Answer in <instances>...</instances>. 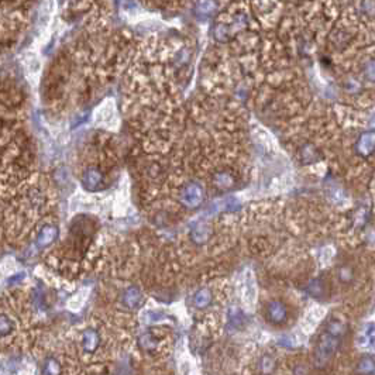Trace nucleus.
<instances>
[{"mask_svg": "<svg viewBox=\"0 0 375 375\" xmlns=\"http://www.w3.org/2000/svg\"><path fill=\"white\" fill-rule=\"evenodd\" d=\"M340 343H341L340 337H336V336H333L327 332L322 333L317 343H316L315 351H313V364H315L316 368H326L333 356L339 350Z\"/></svg>", "mask_w": 375, "mask_h": 375, "instance_id": "f257e3e1", "label": "nucleus"}, {"mask_svg": "<svg viewBox=\"0 0 375 375\" xmlns=\"http://www.w3.org/2000/svg\"><path fill=\"white\" fill-rule=\"evenodd\" d=\"M181 202L189 209L199 207L203 202V189L198 183H189L181 194Z\"/></svg>", "mask_w": 375, "mask_h": 375, "instance_id": "f03ea898", "label": "nucleus"}, {"mask_svg": "<svg viewBox=\"0 0 375 375\" xmlns=\"http://www.w3.org/2000/svg\"><path fill=\"white\" fill-rule=\"evenodd\" d=\"M286 306L284 302H281L278 299H274L266 303L265 306V317L266 320L273 325H282L286 320Z\"/></svg>", "mask_w": 375, "mask_h": 375, "instance_id": "7ed1b4c3", "label": "nucleus"}, {"mask_svg": "<svg viewBox=\"0 0 375 375\" xmlns=\"http://www.w3.org/2000/svg\"><path fill=\"white\" fill-rule=\"evenodd\" d=\"M123 305L128 309H139L143 303V293L137 286H128L121 295Z\"/></svg>", "mask_w": 375, "mask_h": 375, "instance_id": "20e7f679", "label": "nucleus"}, {"mask_svg": "<svg viewBox=\"0 0 375 375\" xmlns=\"http://www.w3.org/2000/svg\"><path fill=\"white\" fill-rule=\"evenodd\" d=\"M81 344H82V350L85 353H95L100 345V336L95 329H86L85 332L82 333V339H81Z\"/></svg>", "mask_w": 375, "mask_h": 375, "instance_id": "39448f33", "label": "nucleus"}, {"mask_svg": "<svg viewBox=\"0 0 375 375\" xmlns=\"http://www.w3.org/2000/svg\"><path fill=\"white\" fill-rule=\"evenodd\" d=\"M349 330V325H347V320L343 319V317H332L329 319L326 323V327H325V332L330 333L336 337H340L343 339L344 334Z\"/></svg>", "mask_w": 375, "mask_h": 375, "instance_id": "423d86ee", "label": "nucleus"}, {"mask_svg": "<svg viewBox=\"0 0 375 375\" xmlns=\"http://www.w3.org/2000/svg\"><path fill=\"white\" fill-rule=\"evenodd\" d=\"M58 236V229L55 227V226H45L41 229V231L38 233V236H37V247L38 248H45L48 247L49 244H52L55 242V238Z\"/></svg>", "mask_w": 375, "mask_h": 375, "instance_id": "0eeeda50", "label": "nucleus"}, {"mask_svg": "<svg viewBox=\"0 0 375 375\" xmlns=\"http://www.w3.org/2000/svg\"><path fill=\"white\" fill-rule=\"evenodd\" d=\"M158 339L152 333H143L139 337V347L144 353H152L158 349Z\"/></svg>", "mask_w": 375, "mask_h": 375, "instance_id": "6e6552de", "label": "nucleus"}, {"mask_svg": "<svg viewBox=\"0 0 375 375\" xmlns=\"http://www.w3.org/2000/svg\"><path fill=\"white\" fill-rule=\"evenodd\" d=\"M209 237H210V230H209V227L203 223L198 224V226L194 227L192 231H191V238H192L196 244H203V243H206L209 240Z\"/></svg>", "mask_w": 375, "mask_h": 375, "instance_id": "1a4fd4ad", "label": "nucleus"}, {"mask_svg": "<svg viewBox=\"0 0 375 375\" xmlns=\"http://www.w3.org/2000/svg\"><path fill=\"white\" fill-rule=\"evenodd\" d=\"M102 183V175L96 170H88L84 175V185L89 191H95Z\"/></svg>", "mask_w": 375, "mask_h": 375, "instance_id": "9d476101", "label": "nucleus"}, {"mask_svg": "<svg viewBox=\"0 0 375 375\" xmlns=\"http://www.w3.org/2000/svg\"><path fill=\"white\" fill-rule=\"evenodd\" d=\"M212 292L209 289H200L195 293L194 306L198 309H205L212 303Z\"/></svg>", "mask_w": 375, "mask_h": 375, "instance_id": "9b49d317", "label": "nucleus"}, {"mask_svg": "<svg viewBox=\"0 0 375 375\" xmlns=\"http://www.w3.org/2000/svg\"><path fill=\"white\" fill-rule=\"evenodd\" d=\"M258 371L261 375H273L275 371V360L270 354H265L258 361Z\"/></svg>", "mask_w": 375, "mask_h": 375, "instance_id": "f8f14e48", "label": "nucleus"}, {"mask_svg": "<svg viewBox=\"0 0 375 375\" xmlns=\"http://www.w3.org/2000/svg\"><path fill=\"white\" fill-rule=\"evenodd\" d=\"M357 372L360 375H374V358L371 356H365L357 365Z\"/></svg>", "mask_w": 375, "mask_h": 375, "instance_id": "ddd939ff", "label": "nucleus"}, {"mask_svg": "<svg viewBox=\"0 0 375 375\" xmlns=\"http://www.w3.org/2000/svg\"><path fill=\"white\" fill-rule=\"evenodd\" d=\"M44 375H60L61 374V365L55 358H48L45 364H44Z\"/></svg>", "mask_w": 375, "mask_h": 375, "instance_id": "4468645a", "label": "nucleus"}, {"mask_svg": "<svg viewBox=\"0 0 375 375\" xmlns=\"http://www.w3.org/2000/svg\"><path fill=\"white\" fill-rule=\"evenodd\" d=\"M13 322L6 315H0V337H6L13 332Z\"/></svg>", "mask_w": 375, "mask_h": 375, "instance_id": "2eb2a0df", "label": "nucleus"}, {"mask_svg": "<svg viewBox=\"0 0 375 375\" xmlns=\"http://www.w3.org/2000/svg\"><path fill=\"white\" fill-rule=\"evenodd\" d=\"M308 292L315 298H320L325 292V285L322 282L320 279H313L308 286Z\"/></svg>", "mask_w": 375, "mask_h": 375, "instance_id": "dca6fc26", "label": "nucleus"}, {"mask_svg": "<svg viewBox=\"0 0 375 375\" xmlns=\"http://www.w3.org/2000/svg\"><path fill=\"white\" fill-rule=\"evenodd\" d=\"M339 279L341 284H350L353 281V270L349 265L340 266L339 270Z\"/></svg>", "mask_w": 375, "mask_h": 375, "instance_id": "f3484780", "label": "nucleus"}]
</instances>
